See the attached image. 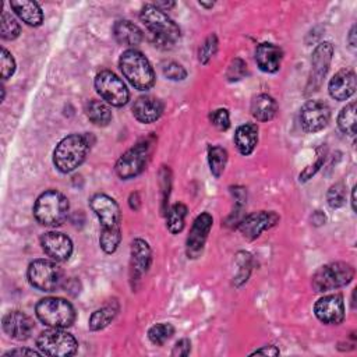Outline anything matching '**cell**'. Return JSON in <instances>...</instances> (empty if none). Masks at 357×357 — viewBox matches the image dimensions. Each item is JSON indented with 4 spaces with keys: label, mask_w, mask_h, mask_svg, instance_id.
Masks as SVG:
<instances>
[{
    "label": "cell",
    "mask_w": 357,
    "mask_h": 357,
    "mask_svg": "<svg viewBox=\"0 0 357 357\" xmlns=\"http://www.w3.org/2000/svg\"><path fill=\"white\" fill-rule=\"evenodd\" d=\"M89 206L100 223L99 244L106 254H113L121 241V212L117 202L106 194H95L89 199Z\"/></svg>",
    "instance_id": "obj_1"
},
{
    "label": "cell",
    "mask_w": 357,
    "mask_h": 357,
    "mask_svg": "<svg viewBox=\"0 0 357 357\" xmlns=\"http://www.w3.org/2000/svg\"><path fill=\"white\" fill-rule=\"evenodd\" d=\"M139 18L149 31L155 46L167 50L172 49L181 36L178 25L155 4H145L139 13Z\"/></svg>",
    "instance_id": "obj_2"
},
{
    "label": "cell",
    "mask_w": 357,
    "mask_h": 357,
    "mask_svg": "<svg viewBox=\"0 0 357 357\" xmlns=\"http://www.w3.org/2000/svg\"><path fill=\"white\" fill-rule=\"evenodd\" d=\"M91 141L86 134H71L64 137L53 152V163L61 173L75 170L86 158Z\"/></svg>",
    "instance_id": "obj_3"
},
{
    "label": "cell",
    "mask_w": 357,
    "mask_h": 357,
    "mask_svg": "<svg viewBox=\"0 0 357 357\" xmlns=\"http://www.w3.org/2000/svg\"><path fill=\"white\" fill-rule=\"evenodd\" d=\"M124 78L138 91L151 89L155 84V73L148 59L137 49H127L119 60Z\"/></svg>",
    "instance_id": "obj_4"
},
{
    "label": "cell",
    "mask_w": 357,
    "mask_h": 357,
    "mask_svg": "<svg viewBox=\"0 0 357 357\" xmlns=\"http://www.w3.org/2000/svg\"><path fill=\"white\" fill-rule=\"evenodd\" d=\"M68 199L57 190L42 192L33 205L35 219L47 227L60 226L68 215Z\"/></svg>",
    "instance_id": "obj_5"
},
{
    "label": "cell",
    "mask_w": 357,
    "mask_h": 357,
    "mask_svg": "<svg viewBox=\"0 0 357 357\" xmlns=\"http://www.w3.org/2000/svg\"><path fill=\"white\" fill-rule=\"evenodd\" d=\"M38 319L49 328L66 329L75 321V310L73 304L60 297H45L35 307Z\"/></svg>",
    "instance_id": "obj_6"
},
{
    "label": "cell",
    "mask_w": 357,
    "mask_h": 357,
    "mask_svg": "<svg viewBox=\"0 0 357 357\" xmlns=\"http://www.w3.org/2000/svg\"><path fill=\"white\" fill-rule=\"evenodd\" d=\"M354 278V268L347 262H331L321 266L311 279L312 289L318 293L331 291L349 284Z\"/></svg>",
    "instance_id": "obj_7"
},
{
    "label": "cell",
    "mask_w": 357,
    "mask_h": 357,
    "mask_svg": "<svg viewBox=\"0 0 357 357\" xmlns=\"http://www.w3.org/2000/svg\"><path fill=\"white\" fill-rule=\"evenodd\" d=\"M152 151V141L144 139L127 149L116 162V174L121 180L134 178L144 172Z\"/></svg>",
    "instance_id": "obj_8"
},
{
    "label": "cell",
    "mask_w": 357,
    "mask_h": 357,
    "mask_svg": "<svg viewBox=\"0 0 357 357\" xmlns=\"http://www.w3.org/2000/svg\"><path fill=\"white\" fill-rule=\"evenodd\" d=\"M36 347L42 354L66 357L73 356L78 350L77 339L60 328H50L42 332L36 339Z\"/></svg>",
    "instance_id": "obj_9"
},
{
    "label": "cell",
    "mask_w": 357,
    "mask_h": 357,
    "mask_svg": "<svg viewBox=\"0 0 357 357\" xmlns=\"http://www.w3.org/2000/svg\"><path fill=\"white\" fill-rule=\"evenodd\" d=\"M29 283L40 291H53L63 284V271L50 259H35L28 266Z\"/></svg>",
    "instance_id": "obj_10"
},
{
    "label": "cell",
    "mask_w": 357,
    "mask_h": 357,
    "mask_svg": "<svg viewBox=\"0 0 357 357\" xmlns=\"http://www.w3.org/2000/svg\"><path fill=\"white\" fill-rule=\"evenodd\" d=\"M95 88L100 98L112 106H124L130 99L126 84L110 70H102L95 77Z\"/></svg>",
    "instance_id": "obj_11"
},
{
    "label": "cell",
    "mask_w": 357,
    "mask_h": 357,
    "mask_svg": "<svg viewBox=\"0 0 357 357\" xmlns=\"http://www.w3.org/2000/svg\"><path fill=\"white\" fill-rule=\"evenodd\" d=\"M331 119V109L322 100H307L300 109V124L305 132H317L325 128Z\"/></svg>",
    "instance_id": "obj_12"
},
{
    "label": "cell",
    "mask_w": 357,
    "mask_h": 357,
    "mask_svg": "<svg viewBox=\"0 0 357 357\" xmlns=\"http://www.w3.org/2000/svg\"><path fill=\"white\" fill-rule=\"evenodd\" d=\"M332 56H333V46L331 42H322L314 49L312 59H311V74L308 79L310 91H317L321 86L329 70Z\"/></svg>",
    "instance_id": "obj_13"
},
{
    "label": "cell",
    "mask_w": 357,
    "mask_h": 357,
    "mask_svg": "<svg viewBox=\"0 0 357 357\" xmlns=\"http://www.w3.org/2000/svg\"><path fill=\"white\" fill-rule=\"evenodd\" d=\"M278 222H279V216L275 212L259 211V212H252L244 216L238 223V229L245 238L254 240L262 231L275 226Z\"/></svg>",
    "instance_id": "obj_14"
},
{
    "label": "cell",
    "mask_w": 357,
    "mask_h": 357,
    "mask_svg": "<svg viewBox=\"0 0 357 357\" xmlns=\"http://www.w3.org/2000/svg\"><path fill=\"white\" fill-rule=\"evenodd\" d=\"M315 317L326 325H339L344 319V304L340 294L321 297L314 305Z\"/></svg>",
    "instance_id": "obj_15"
},
{
    "label": "cell",
    "mask_w": 357,
    "mask_h": 357,
    "mask_svg": "<svg viewBox=\"0 0 357 357\" xmlns=\"http://www.w3.org/2000/svg\"><path fill=\"white\" fill-rule=\"evenodd\" d=\"M213 219L208 212L198 215L191 226L190 234L187 237V255L188 258H197L204 250L208 234L212 229Z\"/></svg>",
    "instance_id": "obj_16"
},
{
    "label": "cell",
    "mask_w": 357,
    "mask_h": 357,
    "mask_svg": "<svg viewBox=\"0 0 357 357\" xmlns=\"http://www.w3.org/2000/svg\"><path fill=\"white\" fill-rule=\"evenodd\" d=\"M40 245L46 255L56 262L67 261L73 254V241L60 231H46L40 237Z\"/></svg>",
    "instance_id": "obj_17"
},
{
    "label": "cell",
    "mask_w": 357,
    "mask_h": 357,
    "mask_svg": "<svg viewBox=\"0 0 357 357\" xmlns=\"http://www.w3.org/2000/svg\"><path fill=\"white\" fill-rule=\"evenodd\" d=\"M3 331L15 340H25L33 331L32 319L22 311H10L3 317Z\"/></svg>",
    "instance_id": "obj_18"
},
{
    "label": "cell",
    "mask_w": 357,
    "mask_h": 357,
    "mask_svg": "<svg viewBox=\"0 0 357 357\" xmlns=\"http://www.w3.org/2000/svg\"><path fill=\"white\" fill-rule=\"evenodd\" d=\"M152 262V252L149 244L142 238H135L131 243V278L132 280L141 279L144 273L148 272Z\"/></svg>",
    "instance_id": "obj_19"
},
{
    "label": "cell",
    "mask_w": 357,
    "mask_h": 357,
    "mask_svg": "<svg viewBox=\"0 0 357 357\" xmlns=\"http://www.w3.org/2000/svg\"><path fill=\"white\" fill-rule=\"evenodd\" d=\"M329 95L336 100H346L356 92V74L353 70L343 68L329 81Z\"/></svg>",
    "instance_id": "obj_20"
},
{
    "label": "cell",
    "mask_w": 357,
    "mask_h": 357,
    "mask_svg": "<svg viewBox=\"0 0 357 357\" xmlns=\"http://www.w3.org/2000/svg\"><path fill=\"white\" fill-rule=\"evenodd\" d=\"M163 113V103L160 99L144 95L137 98V100L132 105V114L134 117L145 124L156 121Z\"/></svg>",
    "instance_id": "obj_21"
},
{
    "label": "cell",
    "mask_w": 357,
    "mask_h": 357,
    "mask_svg": "<svg viewBox=\"0 0 357 357\" xmlns=\"http://www.w3.org/2000/svg\"><path fill=\"white\" fill-rule=\"evenodd\" d=\"M255 61L265 73H276L280 68L283 52L273 43H261L255 49Z\"/></svg>",
    "instance_id": "obj_22"
},
{
    "label": "cell",
    "mask_w": 357,
    "mask_h": 357,
    "mask_svg": "<svg viewBox=\"0 0 357 357\" xmlns=\"http://www.w3.org/2000/svg\"><path fill=\"white\" fill-rule=\"evenodd\" d=\"M11 8L14 13L31 26H39L43 21V13L40 6L36 1L31 0H13L10 1Z\"/></svg>",
    "instance_id": "obj_23"
},
{
    "label": "cell",
    "mask_w": 357,
    "mask_h": 357,
    "mask_svg": "<svg viewBox=\"0 0 357 357\" xmlns=\"http://www.w3.org/2000/svg\"><path fill=\"white\" fill-rule=\"evenodd\" d=\"M258 142V127L254 123H245L237 127L234 132V145L241 155H250Z\"/></svg>",
    "instance_id": "obj_24"
},
{
    "label": "cell",
    "mask_w": 357,
    "mask_h": 357,
    "mask_svg": "<svg viewBox=\"0 0 357 357\" xmlns=\"http://www.w3.org/2000/svg\"><path fill=\"white\" fill-rule=\"evenodd\" d=\"M113 35L119 43L126 46H137L144 38L142 31L128 20L116 21L113 25Z\"/></svg>",
    "instance_id": "obj_25"
},
{
    "label": "cell",
    "mask_w": 357,
    "mask_h": 357,
    "mask_svg": "<svg viewBox=\"0 0 357 357\" xmlns=\"http://www.w3.org/2000/svg\"><path fill=\"white\" fill-rule=\"evenodd\" d=\"M278 113L276 100L268 93L257 95L251 102V114L258 121H269Z\"/></svg>",
    "instance_id": "obj_26"
},
{
    "label": "cell",
    "mask_w": 357,
    "mask_h": 357,
    "mask_svg": "<svg viewBox=\"0 0 357 357\" xmlns=\"http://www.w3.org/2000/svg\"><path fill=\"white\" fill-rule=\"evenodd\" d=\"M85 113L89 121L98 127H105L112 120V110L103 100H89L85 106Z\"/></svg>",
    "instance_id": "obj_27"
},
{
    "label": "cell",
    "mask_w": 357,
    "mask_h": 357,
    "mask_svg": "<svg viewBox=\"0 0 357 357\" xmlns=\"http://www.w3.org/2000/svg\"><path fill=\"white\" fill-rule=\"evenodd\" d=\"M117 311H119V305L114 301L93 311L92 315L89 317V329L100 331L106 328L114 319V317L117 315Z\"/></svg>",
    "instance_id": "obj_28"
},
{
    "label": "cell",
    "mask_w": 357,
    "mask_h": 357,
    "mask_svg": "<svg viewBox=\"0 0 357 357\" xmlns=\"http://www.w3.org/2000/svg\"><path fill=\"white\" fill-rule=\"evenodd\" d=\"M185 216H187V206L184 204L177 202L172 205L166 212V226L169 231L173 234L180 233L184 227Z\"/></svg>",
    "instance_id": "obj_29"
},
{
    "label": "cell",
    "mask_w": 357,
    "mask_h": 357,
    "mask_svg": "<svg viewBox=\"0 0 357 357\" xmlns=\"http://www.w3.org/2000/svg\"><path fill=\"white\" fill-rule=\"evenodd\" d=\"M208 163L211 173L215 177H220L225 172L226 163H227V151L219 145L209 146L208 149Z\"/></svg>",
    "instance_id": "obj_30"
},
{
    "label": "cell",
    "mask_w": 357,
    "mask_h": 357,
    "mask_svg": "<svg viewBox=\"0 0 357 357\" xmlns=\"http://www.w3.org/2000/svg\"><path fill=\"white\" fill-rule=\"evenodd\" d=\"M337 126L342 132L354 135L356 131V102L347 103L337 116Z\"/></svg>",
    "instance_id": "obj_31"
},
{
    "label": "cell",
    "mask_w": 357,
    "mask_h": 357,
    "mask_svg": "<svg viewBox=\"0 0 357 357\" xmlns=\"http://www.w3.org/2000/svg\"><path fill=\"white\" fill-rule=\"evenodd\" d=\"M174 335V328L172 324L169 322H160L153 325L152 328H149L148 331V337L149 340L156 344V346H162L165 344L172 336Z\"/></svg>",
    "instance_id": "obj_32"
},
{
    "label": "cell",
    "mask_w": 357,
    "mask_h": 357,
    "mask_svg": "<svg viewBox=\"0 0 357 357\" xmlns=\"http://www.w3.org/2000/svg\"><path fill=\"white\" fill-rule=\"evenodd\" d=\"M20 32H21V26L17 22V20L10 13L3 11L1 13V29H0L1 38L6 40H13V39L18 38Z\"/></svg>",
    "instance_id": "obj_33"
},
{
    "label": "cell",
    "mask_w": 357,
    "mask_h": 357,
    "mask_svg": "<svg viewBox=\"0 0 357 357\" xmlns=\"http://www.w3.org/2000/svg\"><path fill=\"white\" fill-rule=\"evenodd\" d=\"M326 201H328V205L333 209H337L344 205L346 188H344L343 183H335L333 185L329 187V190L326 192Z\"/></svg>",
    "instance_id": "obj_34"
},
{
    "label": "cell",
    "mask_w": 357,
    "mask_h": 357,
    "mask_svg": "<svg viewBox=\"0 0 357 357\" xmlns=\"http://www.w3.org/2000/svg\"><path fill=\"white\" fill-rule=\"evenodd\" d=\"M216 50H218V38H216L215 33H212L199 46V50H198V60H199V63L208 64L209 60L215 56Z\"/></svg>",
    "instance_id": "obj_35"
},
{
    "label": "cell",
    "mask_w": 357,
    "mask_h": 357,
    "mask_svg": "<svg viewBox=\"0 0 357 357\" xmlns=\"http://www.w3.org/2000/svg\"><path fill=\"white\" fill-rule=\"evenodd\" d=\"M162 71H163V75L172 81H181L187 77V71L185 68L176 63V61H166L163 63L162 66Z\"/></svg>",
    "instance_id": "obj_36"
},
{
    "label": "cell",
    "mask_w": 357,
    "mask_h": 357,
    "mask_svg": "<svg viewBox=\"0 0 357 357\" xmlns=\"http://www.w3.org/2000/svg\"><path fill=\"white\" fill-rule=\"evenodd\" d=\"M245 74H247V64L241 59H234L226 71V77L229 81H238Z\"/></svg>",
    "instance_id": "obj_37"
},
{
    "label": "cell",
    "mask_w": 357,
    "mask_h": 357,
    "mask_svg": "<svg viewBox=\"0 0 357 357\" xmlns=\"http://www.w3.org/2000/svg\"><path fill=\"white\" fill-rule=\"evenodd\" d=\"M211 123L220 131H226L230 127V116L226 109H216L211 113Z\"/></svg>",
    "instance_id": "obj_38"
},
{
    "label": "cell",
    "mask_w": 357,
    "mask_h": 357,
    "mask_svg": "<svg viewBox=\"0 0 357 357\" xmlns=\"http://www.w3.org/2000/svg\"><path fill=\"white\" fill-rule=\"evenodd\" d=\"M15 71V60L13 57V54L3 47L1 49V78L7 79L10 78Z\"/></svg>",
    "instance_id": "obj_39"
},
{
    "label": "cell",
    "mask_w": 357,
    "mask_h": 357,
    "mask_svg": "<svg viewBox=\"0 0 357 357\" xmlns=\"http://www.w3.org/2000/svg\"><path fill=\"white\" fill-rule=\"evenodd\" d=\"M190 351H191V342L188 339H180L173 346L172 356H188Z\"/></svg>",
    "instance_id": "obj_40"
},
{
    "label": "cell",
    "mask_w": 357,
    "mask_h": 357,
    "mask_svg": "<svg viewBox=\"0 0 357 357\" xmlns=\"http://www.w3.org/2000/svg\"><path fill=\"white\" fill-rule=\"evenodd\" d=\"M42 354L40 351L36 350H31V349H13L8 350L7 353L3 354V357H10V356H39Z\"/></svg>",
    "instance_id": "obj_41"
},
{
    "label": "cell",
    "mask_w": 357,
    "mask_h": 357,
    "mask_svg": "<svg viewBox=\"0 0 357 357\" xmlns=\"http://www.w3.org/2000/svg\"><path fill=\"white\" fill-rule=\"evenodd\" d=\"M251 354H265V356H278L279 354V349H276L275 346L272 344H268V346H264L261 349H257L255 351H252Z\"/></svg>",
    "instance_id": "obj_42"
},
{
    "label": "cell",
    "mask_w": 357,
    "mask_h": 357,
    "mask_svg": "<svg viewBox=\"0 0 357 357\" xmlns=\"http://www.w3.org/2000/svg\"><path fill=\"white\" fill-rule=\"evenodd\" d=\"M356 32V26H353L351 28V31H350V33H349V43H350V46L351 47H356V40H354V33Z\"/></svg>",
    "instance_id": "obj_43"
},
{
    "label": "cell",
    "mask_w": 357,
    "mask_h": 357,
    "mask_svg": "<svg viewBox=\"0 0 357 357\" xmlns=\"http://www.w3.org/2000/svg\"><path fill=\"white\" fill-rule=\"evenodd\" d=\"M351 208L353 211H356V187H353V191H351Z\"/></svg>",
    "instance_id": "obj_44"
},
{
    "label": "cell",
    "mask_w": 357,
    "mask_h": 357,
    "mask_svg": "<svg viewBox=\"0 0 357 357\" xmlns=\"http://www.w3.org/2000/svg\"><path fill=\"white\" fill-rule=\"evenodd\" d=\"M199 6H204L206 8H211L213 6V3H204V1H199Z\"/></svg>",
    "instance_id": "obj_45"
}]
</instances>
